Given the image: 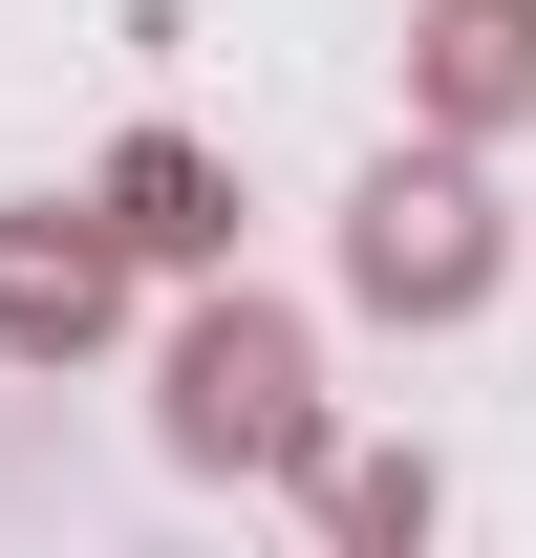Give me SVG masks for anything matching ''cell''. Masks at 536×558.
<instances>
[{
  "label": "cell",
  "instance_id": "3",
  "mask_svg": "<svg viewBox=\"0 0 536 558\" xmlns=\"http://www.w3.org/2000/svg\"><path fill=\"white\" fill-rule=\"evenodd\" d=\"M130 323V236L86 194H0V365H86Z\"/></svg>",
  "mask_w": 536,
  "mask_h": 558
},
{
  "label": "cell",
  "instance_id": "5",
  "mask_svg": "<svg viewBox=\"0 0 536 558\" xmlns=\"http://www.w3.org/2000/svg\"><path fill=\"white\" fill-rule=\"evenodd\" d=\"M86 215H108L130 258H172V279H215V258H236V172H215L194 130H130L108 172H86Z\"/></svg>",
  "mask_w": 536,
  "mask_h": 558
},
{
  "label": "cell",
  "instance_id": "4",
  "mask_svg": "<svg viewBox=\"0 0 536 558\" xmlns=\"http://www.w3.org/2000/svg\"><path fill=\"white\" fill-rule=\"evenodd\" d=\"M407 130L451 150L536 130V0H407Z\"/></svg>",
  "mask_w": 536,
  "mask_h": 558
},
{
  "label": "cell",
  "instance_id": "6",
  "mask_svg": "<svg viewBox=\"0 0 536 558\" xmlns=\"http://www.w3.org/2000/svg\"><path fill=\"white\" fill-rule=\"evenodd\" d=\"M301 494H322V537H365V558L429 537V451H343V429H322V451H301Z\"/></svg>",
  "mask_w": 536,
  "mask_h": 558
},
{
  "label": "cell",
  "instance_id": "2",
  "mask_svg": "<svg viewBox=\"0 0 536 558\" xmlns=\"http://www.w3.org/2000/svg\"><path fill=\"white\" fill-rule=\"evenodd\" d=\"M515 279V215H494V172H472L451 130H407L365 194H343V301L365 323H472Z\"/></svg>",
  "mask_w": 536,
  "mask_h": 558
},
{
  "label": "cell",
  "instance_id": "1",
  "mask_svg": "<svg viewBox=\"0 0 536 558\" xmlns=\"http://www.w3.org/2000/svg\"><path fill=\"white\" fill-rule=\"evenodd\" d=\"M150 451L215 494H301V451H322V344H301V301H258V279L215 258L194 323H172V365H150Z\"/></svg>",
  "mask_w": 536,
  "mask_h": 558
}]
</instances>
